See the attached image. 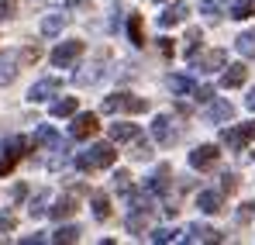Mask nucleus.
Segmentation results:
<instances>
[{
    "label": "nucleus",
    "instance_id": "1",
    "mask_svg": "<svg viewBox=\"0 0 255 245\" xmlns=\"http://www.w3.org/2000/svg\"><path fill=\"white\" fill-rule=\"evenodd\" d=\"M118 159V152H114V145L111 142H97V145H90L86 152L76 156V169H100V166H114Z\"/></svg>",
    "mask_w": 255,
    "mask_h": 245
},
{
    "label": "nucleus",
    "instance_id": "2",
    "mask_svg": "<svg viewBox=\"0 0 255 245\" xmlns=\"http://www.w3.org/2000/svg\"><path fill=\"white\" fill-rule=\"evenodd\" d=\"M114 111L141 114V111H148V100H145V97H134V93H111V97L104 100V114H114Z\"/></svg>",
    "mask_w": 255,
    "mask_h": 245
},
{
    "label": "nucleus",
    "instance_id": "3",
    "mask_svg": "<svg viewBox=\"0 0 255 245\" xmlns=\"http://www.w3.org/2000/svg\"><path fill=\"white\" fill-rule=\"evenodd\" d=\"M252 138H255V121L235 124V128H224V131H221V142H224L228 149H235V152H242Z\"/></svg>",
    "mask_w": 255,
    "mask_h": 245
},
{
    "label": "nucleus",
    "instance_id": "4",
    "mask_svg": "<svg viewBox=\"0 0 255 245\" xmlns=\"http://www.w3.org/2000/svg\"><path fill=\"white\" fill-rule=\"evenodd\" d=\"M24 149H28V142H24L21 135H14V138L3 142V149H0V176H7V173L14 169V163L24 156Z\"/></svg>",
    "mask_w": 255,
    "mask_h": 245
},
{
    "label": "nucleus",
    "instance_id": "5",
    "mask_svg": "<svg viewBox=\"0 0 255 245\" xmlns=\"http://www.w3.org/2000/svg\"><path fill=\"white\" fill-rule=\"evenodd\" d=\"M83 55V41H62V45H55L52 48V66H59V69H66V66H73L76 59Z\"/></svg>",
    "mask_w": 255,
    "mask_h": 245
},
{
    "label": "nucleus",
    "instance_id": "6",
    "mask_svg": "<svg viewBox=\"0 0 255 245\" xmlns=\"http://www.w3.org/2000/svg\"><path fill=\"white\" fill-rule=\"evenodd\" d=\"M97 128H100L97 114H76L73 124H69V135H73V138H93V135H97Z\"/></svg>",
    "mask_w": 255,
    "mask_h": 245
},
{
    "label": "nucleus",
    "instance_id": "7",
    "mask_svg": "<svg viewBox=\"0 0 255 245\" xmlns=\"http://www.w3.org/2000/svg\"><path fill=\"white\" fill-rule=\"evenodd\" d=\"M59 86H62V83L55 80V76H45V80H38L31 90H28V100H31V104H42V100H48V97L59 93Z\"/></svg>",
    "mask_w": 255,
    "mask_h": 245
},
{
    "label": "nucleus",
    "instance_id": "8",
    "mask_svg": "<svg viewBox=\"0 0 255 245\" xmlns=\"http://www.w3.org/2000/svg\"><path fill=\"white\" fill-rule=\"evenodd\" d=\"M17 66H21V55L17 52H0V86H7V83H14L17 76Z\"/></svg>",
    "mask_w": 255,
    "mask_h": 245
},
{
    "label": "nucleus",
    "instance_id": "9",
    "mask_svg": "<svg viewBox=\"0 0 255 245\" xmlns=\"http://www.w3.org/2000/svg\"><path fill=\"white\" fill-rule=\"evenodd\" d=\"M217 156H221L217 145H197V149L190 152V166H193V169H211V166L217 163Z\"/></svg>",
    "mask_w": 255,
    "mask_h": 245
},
{
    "label": "nucleus",
    "instance_id": "10",
    "mask_svg": "<svg viewBox=\"0 0 255 245\" xmlns=\"http://www.w3.org/2000/svg\"><path fill=\"white\" fill-rule=\"evenodd\" d=\"M152 138H155L159 145H172L176 131H172V118L169 114H159V118L152 121Z\"/></svg>",
    "mask_w": 255,
    "mask_h": 245
},
{
    "label": "nucleus",
    "instance_id": "11",
    "mask_svg": "<svg viewBox=\"0 0 255 245\" xmlns=\"http://www.w3.org/2000/svg\"><path fill=\"white\" fill-rule=\"evenodd\" d=\"M186 14H190V7L176 0V3H169V7H166V10L159 14V28H172V24H183V21H186Z\"/></svg>",
    "mask_w": 255,
    "mask_h": 245
},
{
    "label": "nucleus",
    "instance_id": "12",
    "mask_svg": "<svg viewBox=\"0 0 255 245\" xmlns=\"http://www.w3.org/2000/svg\"><path fill=\"white\" fill-rule=\"evenodd\" d=\"M245 76H249V69H245L242 62H235V66H228V69H224L221 86H224V90H235V86H242V83H245Z\"/></svg>",
    "mask_w": 255,
    "mask_h": 245
},
{
    "label": "nucleus",
    "instance_id": "13",
    "mask_svg": "<svg viewBox=\"0 0 255 245\" xmlns=\"http://www.w3.org/2000/svg\"><path fill=\"white\" fill-rule=\"evenodd\" d=\"M235 118V107L228 104V100H214L211 107H207V121L211 124H221V121H231Z\"/></svg>",
    "mask_w": 255,
    "mask_h": 245
},
{
    "label": "nucleus",
    "instance_id": "14",
    "mask_svg": "<svg viewBox=\"0 0 255 245\" xmlns=\"http://www.w3.org/2000/svg\"><path fill=\"white\" fill-rule=\"evenodd\" d=\"M186 242H221V232H214L207 225H190L186 228Z\"/></svg>",
    "mask_w": 255,
    "mask_h": 245
},
{
    "label": "nucleus",
    "instance_id": "15",
    "mask_svg": "<svg viewBox=\"0 0 255 245\" xmlns=\"http://www.w3.org/2000/svg\"><path fill=\"white\" fill-rule=\"evenodd\" d=\"M224 62H228V52H224V48H211L207 55H200L197 66H200L204 73H211V69H224Z\"/></svg>",
    "mask_w": 255,
    "mask_h": 245
},
{
    "label": "nucleus",
    "instance_id": "16",
    "mask_svg": "<svg viewBox=\"0 0 255 245\" xmlns=\"http://www.w3.org/2000/svg\"><path fill=\"white\" fill-rule=\"evenodd\" d=\"M141 131H138V124H131V121H118V124H111V138L114 142H134Z\"/></svg>",
    "mask_w": 255,
    "mask_h": 245
},
{
    "label": "nucleus",
    "instance_id": "17",
    "mask_svg": "<svg viewBox=\"0 0 255 245\" xmlns=\"http://www.w3.org/2000/svg\"><path fill=\"white\" fill-rule=\"evenodd\" d=\"M62 28H66V14H45L42 17V35L45 38H55Z\"/></svg>",
    "mask_w": 255,
    "mask_h": 245
},
{
    "label": "nucleus",
    "instance_id": "18",
    "mask_svg": "<svg viewBox=\"0 0 255 245\" xmlns=\"http://www.w3.org/2000/svg\"><path fill=\"white\" fill-rule=\"evenodd\" d=\"M197 207H200L204 214H217V211H221V194H214V190H200V194H197Z\"/></svg>",
    "mask_w": 255,
    "mask_h": 245
},
{
    "label": "nucleus",
    "instance_id": "19",
    "mask_svg": "<svg viewBox=\"0 0 255 245\" xmlns=\"http://www.w3.org/2000/svg\"><path fill=\"white\" fill-rule=\"evenodd\" d=\"M35 142L45 145V149H62V142H59V135H55V128H52V124H42V128L35 131Z\"/></svg>",
    "mask_w": 255,
    "mask_h": 245
},
{
    "label": "nucleus",
    "instance_id": "20",
    "mask_svg": "<svg viewBox=\"0 0 255 245\" xmlns=\"http://www.w3.org/2000/svg\"><path fill=\"white\" fill-rule=\"evenodd\" d=\"M73 211H76V201H73L69 194H66V197H59V201H55V207H48V214H52L55 221H62V218H69Z\"/></svg>",
    "mask_w": 255,
    "mask_h": 245
},
{
    "label": "nucleus",
    "instance_id": "21",
    "mask_svg": "<svg viewBox=\"0 0 255 245\" xmlns=\"http://www.w3.org/2000/svg\"><path fill=\"white\" fill-rule=\"evenodd\" d=\"M166 187H169V169L162 166V169H159V173L145 183V190H148V194H166Z\"/></svg>",
    "mask_w": 255,
    "mask_h": 245
},
{
    "label": "nucleus",
    "instance_id": "22",
    "mask_svg": "<svg viewBox=\"0 0 255 245\" xmlns=\"http://www.w3.org/2000/svg\"><path fill=\"white\" fill-rule=\"evenodd\" d=\"M128 38H131V45H138V48L145 45V31H141V17L138 14L128 17Z\"/></svg>",
    "mask_w": 255,
    "mask_h": 245
},
{
    "label": "nucleus",
    "instance_id": "23",
    "mask_svg": "<svg viewBox=\"0 0 255 245\" xmlns=\"http://www.w3.org/2000/svg\"><path fill=\"white\" fill-rule=\"evenodd\" d=\"M231 17H235V21L255 17V0H235V3H231Z\"/></svg>",
    "mask_w": 255,
    "mask_h": 245
},
{
    "label": "nucleus",
    "instance_id": "24",
    "mask_svg": "<svg viewBox=\"0 0 255 245\" xmlns=\"http://www.w3.org/2000/svg\"><path fill=\"white\" fill-rule=\"evenodd\" d=\"M69 114H76V97H62L52 104V118H69Z\"/></svg>",
    "mask_w": 255,
    "mask_h": 245
},
{
    "label": "nucleus",
    "instance_id": "25",
    "mask_svg": "<svg viewBox=\"0 0 255 245\" xmlns=\"http://www.w3.org/2000/svg\"><path fill=\"white\" fill-rule=\"evenodd\" d=\"M93 218H97V221H107V218H111V201H107V194H93Z\"/></svg>",
    "mask_w": 255,
    "mask_h": 245
},
{
    "label": "nucleus",
    "instance_id": "26",
    "mask_svg": "<svg viewBox=\"0 0 255 245\" xmlns=\"http://www.w3.org/2000/svg\"><path fill=\"white\" fill-rule=\"evenodd\" d=\"M52 242H80V228H76V225H62V228H59V232H55V235H52Z\"/></svg>",
    "mask_w": 255,
    "mask_h": 245
},
{
    "label": "nucleus",
    "instance_id": "27",
    "mask_svg": "<svg viewBox=\"0 0 255 245\" xmlns=\"http://www.w3.org/2000/svg\"><path fill=\"white\" fill-rule=\"evenodd\" d=\"M169 90L179 93V97H186V93H193V80L190 76H169Z\"/></svg>",
    "mask_w": 255,
    "mask_h": 245
},
{
    "label": "nucleus",
    "instance_id": "28",
    "mask_svg": "<svg viewBox=\"0 0 255 245\" xmlns=\"http://www.w3.org/2000/svg\"><path fill=\"white\" fill-rule=\"evenodd\" d=\"M235 48H238L242 55H255V31H242L238 41H235Z\"/></svg>",
    "mask_w": 255,
    "mask_h": 245
},
{
    "label": "nucleus",
    "instance_id": "29",
    "mask_svg": "<svg viewBox=\"0 0 255 245\" xmlns=\"http://www.w3.org/2000/svg\"><path fill=\"white\" fill-rule=\"evenodd\" d=\"M200 41H204V31H200V28H190V35H186V48H183V52L193 59V55H197V48H200Z\"/></svg>",
    "mask_w": 255,
    "mask_h": 245
},
{
    "label": "nucleus",
    "instance_id": "30",
    "mask_svg": "<svg viewBox=\"0 0 255 245\" xmlns=\"http://www.w3.org/2000/svg\"><path fill=\"white\" fill-rule=\"evenodd\" d=\"M176 235H179V232H169V228H155V232H152L148 239H152L155 245H166V242H172Z\"/></svg>",
    "mask_w": 255,
    "mask_h": 245
},
{
    "label": "nucleus",
    "instance_id": "31",
    "mask_svg": "<svg viewBox=\"0 0 255 245\" xmlns=\"http://www.w3.org/2000/svg\"><path fill=\"white\" fill-rule=\"evenodd\" d=\"M134 159H152V142H141V138H134V152H131Z\"/></svg>",
    "mask_w": 255,
    "mask_h": 245
},
{
    "label": "nucleus",
    "instance_id": "32",
    "mask_svg": "<svg viewBox=\"0 0 255 245\" xmlns=\"http://www.w3.org/2000/svg\"><path fill=\"white\" fill-rule=\"evenodd\" d=\"M114 187H118L121 194H128V190H131V173H125V169H118V173H114Z\"/></svg>",
    "mask_w": 255,
    "mask_h": 245
},
{
    "label": "nucleus",
    "instance_id": "33",
    "mask_svg": "<svg viewBox=\"0 0 255 245\" xmlns=\"http://www.w3.org/2000/svg\"><path fill=\"white\" fill-rule=\"evenodd\" d=\"M200 10H204V14H211V17H217V14L224 10V0H204V3H200Z\"/></svg>",
    "mask_w": 255,
    "mask_h": 245
},
{
    "label": "nucleus",
    "instance_id": "34",
    "mask_svg": "<svg viewBox=\"0 0 255 245\" xmlns=\"http://www.w3.org/2000/svg\"><path fill=\"white\" fill-rule=\"evenodd\" d=\"M221 190H224V194H235V190H238V176H235V173H224V176H221Z\"/></svg>",
    "mask_w": 255,
    "mask_h": 245
},
{
    "label": "nucleus",
    "instance_id": "35",
    "mask_svg": "<svg viewBox=\"0 0 255 245\" xmlns=\"http://www.w3.org/2000/svg\"><path fill=\"white\" fill-rule=\"evenodd\" d=\"M14 225H17V218L10 211H0V232H14Z\"/></svg>",
    "mask_w": 255,
    "mask_h": 245
},
{
    "label": "nucleus",
    "instance_id": "36",
    "mask_svg": "<svg viewBox=\"0 0 255 245\" xmlns=\"http://www.w3.org/2000/svg\"><path fill=\"white\" fill-rule=\"evenodd\" d=\"M193 93H197V100H200V104H211V100H214V90H211V86H193Z\"/></svg>",
    "mask_w": 255,
    "mask_h": 245
},
{
    "label": "nucleus",
    "instance_id": "37",
    "mask_svg": "<svg viewBox=\"0 0 255 245\" xmlns=\"http://www.w3.org/2000/svg\"><path fill=\"white\" fill-rule=\"evenodd\" d=\"M42 214H48V207H45V194H38V201L31 204V218H42Z\"/></svg>",
    "mask_w": 255,
    "mask_h": 245
},
{
    "label": "nucleus",
    "instance_id": "38",
    "mask_svg": "<svg viewBox=\"0 0 255 245\" xmlns=\"http://www.w3.org/2000/svg\"><path fill=\"white\" fill-rule=\"evenodd\" d=\"M0 17H14V0H0Z\"/></svg>",
    "mask_w": 255,
    "mask_h": 245
},
{
    "label": "nucleus",
    "instance_id": "39",
    "mask_svg": "<svg viewBox=\"0 0 255 245\" xmlns=\"http://www.w3.org/2000/svg\"><path fill=\"white\" fill-rule=\"evenodd\" d=\"M252 214H255V204H252V201H249V204H242V211H238V218H242V221H249Z\"/></svg>",
    "mask_w": 255,
    "mask_h": 245
},
{
    "label": "nucleus",
    "instance_id": "40",
    "mask_svg": "<svg viewBox=\"0 0 255 245\" xmlns=\"http://www.w3.org/2000/svg\"><path fill=\"white\" fill-rule=\"evenodd\" d=\"M38 55H42V52H38V48H35V45H31V48H24V52H21V59H28V62H35V59H38Z\"/></svg>",
    "mask_w": 255,
    "mask_h": 245
},
{
    "label": "nucleus",
    "instance_id": "41",
    "mask_svg": "<svg viewBox=\"0 0 255 245\" xmlns=\"http://www.w3.org/2000/svg\"><path fill=\"white\" fill-rule=\"evenodd\" d=\"M21 242H24V245H38V242H45V235L38 232V235H28V239H21Z\"/></svg>",
    "mask_w": 255,
    "mask_h": 245
},
{
    "label": "nucleus",
    "instance_id": "42",
    "mask_svg": "<svg viewBox=\"0 0 255 245\" xmlns=\"http://www.w3.org/2000/svg\"><path fill=\"white\" fill-rule=\"evenodd\" d=\"M159 48H162V55H172V41L169 38H159Z\"/></svg>",
    "mask_w": 255,
    "mask_h": 245
},
{
    "label": "nucleus",
    "instance_id": "43",
    "mask_svg": "<svg viewBox=\"0 0 255 245\" xmlns=\"http://www.w3.org/2000/svg\"><path fill=\"white\" fill-rule=\"evenodd\" d=\"M245 104H249V111H255V90H249V97H245Z\"/></svg>",
    "mask_w": 255,
    "mask_h": 245
}]
</instances>
